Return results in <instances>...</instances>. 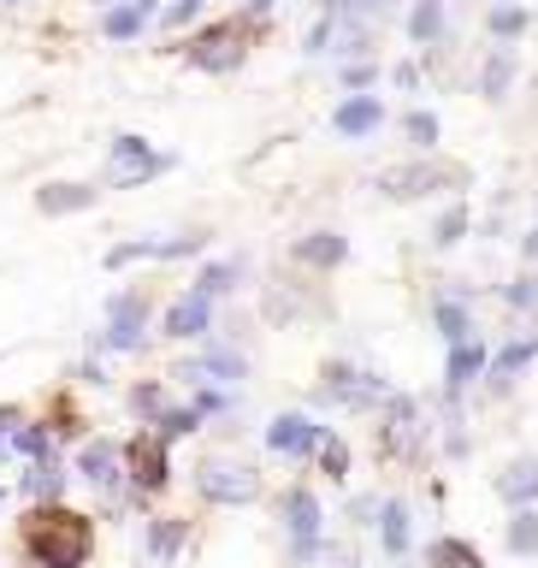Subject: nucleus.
Here are the masks:
<instances>
[{"instance_id": "f257e3e1", "label": "nucleus", "mask_w": 538, "mask_h": 568, "mask_svg": "<svg viewBox=\"0 0 538 568\" xmlns=\"http://www.w3.org/2000/svg\"><path fill=\"white\" fill-rule=\"evenodd\" d=\"M24 550L36 568H90L95 557V521L66 503H36L24 515Z\"/></svg>"}, {"instance_id": "f03ea898", "label": "nucleus", "mask_w": 538, "mask_h": 568, "mask_svg": "<svg viewBox=\"0 0 538 568\" xmlns=\"http://www.w3.org/2000/svg\"><path fill=\"white\" fill-rule=\"evenodd\" d=\"M196 491L220 509H249V503H260V468L231 462V456H208L196 468Z\"/></svg>"}, {"instance_id": "7ed1b4c3", "label": "nucleus", "mask_w": 538, "mask_h": 568, "mask_svg": "<svg viewBox=\"0 0 538 568\" xmlns=\"http://www.w3.org/2000/svg\"><path fill=\"white\" fill-rule=\"evenodd\" d=\"M279 521H284V538H290V563H314L319 557V528H326V515H319V498L308 486H284V498H279Z\"/></svg>"}, {"instance_id": "20e7f679", "label": "nucleus", "mask_w": 538, "mask_h": 568, "mask_svg": "<svg viewBox=\"0 0 538 568\" xmlns=\"http://www.w3.org/2000/svg\"><path fill=\"white\" fill-rule=\"evenodd\" d=\"M397 391L385 385L379 373L349 368V361H326V385H319V403H338V409H385Z\"/></svg>"}, {"instance_id": "39448f33", "label": "nucleus", "mask_w": 538, "mask_h": 568, "mask_svg": "<svg viewBox=\"0 0 538 568\" xmlns=\"http://www.w3.org/2000/svg\"><path fill=\"white\" fill-rule=\"evenodd\" d=\"M149 320H154V302L142 297V290H119V297L107 302V326H101L95 349H113V356L142 349V338H149Z\"/></svg>"}, {"instance_id": "423d86ee", "label": "nucleus", "mask_w": 538, "mask_h": 568, "mask_svg": "<svg viewBox=\"0 0 538 568\" xmlns=\"http://www.w3.org/2000/svg\"><path fill=\"white\" fill-rule=\"evenodd\" d=\"M166 166H172V154H160L149 137H137V130L113 137V149H107V184L113 189H137V184L160 178Z\"/></svg>"}, {"instance_id": "0eeeda50", "label": "nucleus", "mask_w": 538, "mask_h": 568, "mask_svg": "<svg viewBox=\"0 0 538 568\" xmlns=\"http://www.w3.org/2000/svg\"><path fill=\"white\" fill-rule=\"evenodd\" d=\"M125 479L137 491H166L172 486V444L160 439V432H137V439L125 444Z\"/></svg>"}, {"instance_id": "6e6552de", "label": "nucleus", "mask_w": 538, "mask_h": 568, "mask_svg": "<svg viewBox=\"0 0 538 568\" xmlns=\"http://www.w3.org/2000/svg\"><path fill=\"white\" fill-rule=\"evenodd\" d=\"M243 36H249V24L243 19H225V24H208L201 36H190V66L196 71H237L243 66Z\"/></svg>"}, {"instance_id": "1a4fd4ad", "label": "nucleus", "mask_w": 538, "mask_h": 568, "mask_svg": "<svg viewBox=\"0 0 538 568\" xmlns=\"http://www.w3.org/2000/svg\"><path fill=\"white\" fill-rule=\"evenodd\" d=\"M449 178H456V172H449L444 160L420 154V160H409V166H390L385 178H379V189H385L390 201H426V196H444Z\"/></svg>"}, {"instance_id": "9d476101", "label": "nucleus", "mask_w": 538, "mask_h": 568, "mask_svg": "<svg viewBox=\"0 0 538 568\" xmlns=\"http://www.w3.org/2000/svg\"><path fill=\"white\" fill-rule=\"evenodd\" d=\"M208 250V231H184V237H137V243H113L107 255V273L119 267H137V260H184V255H201Z\"/></svg>"}, {"instance_id": "9b49d317", "label": "nucleus", "mask_w": 538, "mask_h": 568, "mask_svg": "<svg viewBox=\"0 0 538 568\" xmlns=\"http://www.w3.org/2000/svg\"><path fill=\"white\" fill-rule=\"evenodd\" d=\"M160 332H166L172 344H196V338H213V302L196 297V290H184V297L166 302V314H160Z\"/></svg>"}, {"instance_id": "f8f14e48", "label": "nucleus", "mask_w": 538, "mask_h": 568, "mask_svg": "<svg viewBox=\"0 0 538 568\" xmlns=\"http://www.w3.org/2000/svg\"><path fill=\"white\" fill-rule=\"evenodd\" d=\"M178 379H190V385H237V379H249V356L231 344H208L196 361H184Z\"/></svg>"}, {"instance_id": "ddd939ff", "label": "nucleus", "mask_w": 538, "mask_h": 568, "mask_svg": "<svg viewBox=\"0 0 538 568\" xmlns=\"http://www.w3.org/2000/svg\"><path fill=\"white\" fill-rule=\"evenodd\" d=\"M420 444H426V420H420V403L414 397H390L385 403V450L402 462L420 456Z\"/></svg>"}, {"instance_id": "4468645a", "label": "nucleus", "mask_w": 538, "mask_h": 568, "mask_svg": "<svg viewBox=\"0 0 538 568\" xmlns=\"http://www.w3.org/2000/svg\"><path fill=\"white\" fill-rule=\"evenodd\" d=\"M260 439H267V450H279V456H302V462H308L314 450H319V439H326V427L308 420V415H296V409H284L267 432H260Z\"/></svg>"}, {"instance_id": "2eb2a0df", "label": "nucleus", "mask_w": 538, "mask_h": 568, "mask_svg": "<svg viewBox=\"0 0 538 568\" xmlns=\"http://www.w3.org/2000/svg\"><path fill=\"white\" fill-rule=\"evenodd\" d=\"M78 479H90L95 491H119L125 486V444L90 439V444L78 450Z\"/></svg>"}, {"instance_id": "dca6fc26", "label": "nucleus", "mask_w": 538, "mask_h": 568, "mask_svg": "<svg viewBox=\"0 0 538 568\" xmlns=\"http://www.w3.org/2000/svg\"><path fill=\"white\" fill-rule=\"evenodd\" d=\"M379 125H385V101L379 95H343L338 107H331V130H338L343 142H367Z\"/></svg>"}, {"instance_id": "f3484780", "label": "nucleus", "mask_w": 538, "mask_h": 568, "mask_svg": "<svg viewBox=\"0 0 538 568\" xmlns=\"http://www.w3.org/2000/svg\"><path fill=\"white\" fill-rule=\"evenodd\" d=\"M432 326H438L444 349L449 344H468L473 338V309H468V285H449L432 297Z\"/></svg>"}, {"instance_id": "a211bd4d", "label": "nucleus", "mask_w": 538, "mask_h": 568, "mask_svg": "<svg viewBox=\"0 0 538 568\" xmlns=\"http://www.w3.org/2000/svg\"><path fill=\"white\" fill-rule=\"evenodd\" d=\"M486 368H491V349L479 344V338L449 344V349H444V397H461L473 379H486Z\"/></svg>"}, {"instance_id": "6ab92c4d", "label": "nucleus", "mask_w": 538, "mask_h": 568, "mask_svg": "<svg viewBox=\"0 0 538 568\" xmlns=\"http://www.w3.org/2000/svg\"><path fill=\"white\" fill-rule=\"evenodd\" d=\"M290 255H296V267H308V273H338L349 260V237L343 231H308V237L290 243Z\"/></svg>"}, {"instance_id": "aec40b11", "label": "nucleus", "mask_w": 538, "mask_h": 568, "mask_svg": "<svg viewBox=\"0 0 538 568\" xmlns=\"http://www.w3.org/2000/svg\"><path fill=\"white\" fill-rule=\"evenodd\" d=\"M373 528H379L385 563H402V557H409V545H414V515H409V503H402V498H385L379 515H373Z\"/></svg>"}, {"instance_id": "412c9836", "label": "nucleus", "mask_w": 538, "mask_h": 568, "mask_svg": "<svg viewBox=\"0 0 538 568\" xmlns=\"http://www.w3.org/2000/svg\"><path fill=\"white\" fill-rule=\"evenodd\" d=\"M95 201H101V189L95 184H42L36 189V213H42V220H66V213H90L95 208Z\"/></svg>"}, {"instance_id": "4be33fe9", "label": "nucleus", "mask_w": 538, "mask_h": 568, "mask_svg": "<svg viewBox=\"0 0 538 568\" xmlns=\"http://www.w3.org/2000/svg\"><path fill=\"white\" fill-rule=\"evenodd\" d=\"M498 498L508 509H538V456H515L498 474Z\"/></svg>"}, {"instance_id": "5701e85b", "label": "nucleus", "mask_w": 538, "mask_h": 568, "mask_svg": "<svg viewBox=\"0 0 538 568\" xmlns=\"http://www.w3.org/2000/svg\"><path fill=\"white\" fill-rule=\"evenodd\" d=\"M533 368V344L527 338H503L498 344V356H491V368H486V379H491V391H498V397H508V391H515V379Z\"/></svg>"}, {"instance_id": "b1692460", "label": "nucleus", "mask_w": 538, "mask_h": 568, "mask_svg": "<svg viewBox=\"0 0 538 568\" xmlns=\"http://www.w3.org/2000/svg\"><path fill=\"white\" fill-rule=\"evenodd\" d=\"M515 71H521V54L515 48H491L486 66H479V95H486V101H508V90H515Z\"/></svg>"}, {"instance_id": "393cba45", "label": "nucleus", "mask_w": 538, "mask_h": 568, "mask_svg": "<svg viewBox=\"0 0 538 568\" xmlns=\"http://www.w3.org/2000/svg\"><path fill=\"white\" fill-rule=\"evenodd\" d=\"M142 538H149V557L160 568H172V563H178V550H184V538H190V521H184V515H154Z\"/></svg>"}, {"instance_id": "a878e982", "label": "nucleus", "mask_w": 538, "mask_h": 568, "mask_svg": "<svg viewBox=\"0 0 538 568\" xmlns=\"http://www.w3.org/2000/svg\"><path fill=\"white\" fill-rule=\"evenodd\" d=\"M444 12H449V0H414V7H409L402 31H409L414 48H432V42L444 36Z\"/></svg>"}, {"instance_id": "bb28decb", "label": "nucleus", "mask_w": 538, "mask_h": 568, "mask_svg": "<svg viewBox=\"0 0 538 568\" xmlns=\"http://www.w3.org/2000/svg\"><path fill=\"white\" fill-rule=\"evenodd\" d=\"M243 285V260H208V267L196 273V297H208V302H220V297H231V290Z\"/></svg>"}, {"instance_id": "cd10ccee", "label": "nucleus", "mask_w": 538, "mask_h": 568, "mask_svg": "<svg viewBox=\"0 0 538 568\" xmlns=\"http://www.w3.org/2000/svg\"><path fill=\"white\" fill-rule=\"evenodd\" d=\"M426 568H486V557H479L468 538L444 533V538H432V545H426Z\"/></svg>"}, {"instance_id": "c85d7f7f", "label": "nucleus", "mask_w": 538, "mask_h": 568, "mask_svg": "<svg viewBox=\"0 0 538 568\" xmlns=\"http://www.w3.org/2000/svg\"><path fill=\"white\" fill-rule=\"evenodd\" d=\"M402 137H409L414 154H432V149H438V137H444L438 113H432V107H409V113H402Z\"/></svg>"}, {"instance_id": "c756f323", "label": "nucleus", "mask_w": 538, "mask_h": 568, "mask_svg": "<svg viewBox=\"0 0 538 568\" xmlns=\"http://www.w3.org/2000/svg\"><path fill=\"white\" fill-rule=\"evenodd\" d=\"M503 550L508 557H538V509H515V515H508Z\"/></svg>"}, {"instance_id": "7c9ffc66", "label": "nucleus", "mask_w": 538, "mask_h": 568, "mask_svg": "<svg viewBox=\"0 0 538 568\" xmlns=\"http://www.w3.org/2000/svg\"><path fill=\"white\" fill-rule=\"evenodd\" d=\"M486 24H491V36H498V48H515V42L527 36V7H521V0H498Z\"/></svg>"}, {"instance_id": "2f4dec72", "label": "nucleus", "mask_w": 538, "mask_h": 568, "mask_svg": "<svg viewBox=\"0 0 538 568\" xmlns=\"http://www.w3.org/2000/svg\"><path fill=\"white\" fill-rule=\"evenodd\" d=\"M24 491H31L36 503H60L66 468H60V462H31V474H24Z\"/></svg>"}, {"instance_id": "473e14b6", "label": "nucleus", "mask_w": 538, "mask_h": 568, "mask_svg": "<svg viewBox=\"0 0 538 568\" xmlns=\"http://www.w3.org/2000/svg\"><path fill=\"white\" fill-rule=\"evenodd\" d=\"M142 24H149V19H142V12L130 7V0H113V7L101 12V36H107V42H130V36H142Z\"/></svg>"}, {"instance_id": "72a5a7b5", "label": "nucleus", "mask_w": 538, "mask_h": 568, "mask_svg": "<svg viewBox=\"0 0 538 568\" xmlns=\"http://www.w3.org/2000/svg\"><path fill=\"white\" fill-rule=\"evenodd\" d=\"M468 225H473L468 201H456V208H444V213H438V225H432V250H456V243L468 237Z\"/></svg>"}, {"instance_id": "f704fd0d", "label": "nucleus", "mask_w": 538, "mask_h": 568, "mask_svg": "<svg viewBox=\"0 0 538 568\" xmlns=\"http://www.w3.org/2000/svg\"><path fill=\"white\" fill-rule=\"evenodd\" d=\"M130 415H137L142 427H154V420L166 415V385H160V379H142V385H130Z\"/></svg>"}, {"instance_id": "c9c22d12", "label": "nucleus", "mask_w": 538, "mask_h": 568, "mask_svg": "<svg viewBox=\"0 0 538 568\" xmlns=\"http://www.w3.org/2000/svg\"><path fill=\"white\" fill-rule=\"evenodd\" d=\"M314 468L326 474V479H349V444L338 439V432H326V439H319V450H314Z\"/></svg>"}, {"instance_id": "e433bc0d", "label": "nucleus", "mask_w": 538, "mask_h": 568, "mask_svg": "<svg viewBox=\"0 0 538 568\" xmlns=\"http://www.w3.org/2000/svg\"><path fill=\"white\" fill-rule=\"evenodd\" d=\"M498 297H503L515 314H533V309H538V273H521V279L498 285Z\"/></svg>"}, {"instance_id": "4c0bfd02", "label": "nucleus", "mask_w": 538, "mask_h": 568, "mask_svg": "<svg viewBox=\"0 0 538 568\" xmlns=\"http://www.w3.org/2000/svg\"><path fill=\"white\" fill-rule=\"evenodd\" d=\"M154 432H160L166 444H178V439H190V432H201V415H196V409H166V415L154 420Z\"/></svg>"}, {"instance_id": "58836bf2", "label": "nucleus", "mask_w": 538, "mask_h": 568, "mask_svg": "<svg viewBox=\"0 0 538 568\" xmlns=\"http://www.w3.org/2000/svg\"><path fill=\"white\" fill-rule=\"evenodd\" d=\"M208 7H213V0H172V7L160 12V24H166V31H184V24H190V19H201Z\"/></svg>"}, {"instance_id": "ea45409f", "label": "nucleus", "mask_w": 538, "mask_h": 568, "mask_svg": "<svg viewBox=\"0 0 538 568\" xmlns=\"http://www.w3.org/2000/svg\"><path fill=\"white\" fill-rule=\"evenodd\" d=\"M338 78H343V90H349V95H367V90H373V78H379V66H367V60L355 66V60H349V66L338 71Z\"/></svg>"}, {"instance_id": "a19ab883", "label": "nucleus", "mask_w": 538, "mask_h": 568, "mask_svg": "<svg viewBox=\"0 0 538 568\" xmlns=\"http://www.w3.org/2000/svg\"><path fill=\"white\" fill-rule=\"evenodd\" d=\"M390 7H397V0H349V19H355V24H379Z\"/></svg>"}, {"instance_id": "79ce46f5", "label": "nucleus", "mask_w": 538, "mask_h": 568, "mask_svg": "<svg viewBox=\"0 0 538 568\" xmlns=\"http://www.w3.org/2000/svg\"><path fill=\"white\" fill-rule=\"evenodd\" d=\"M390 83L414 95V90H420V66H414V60H397V66H390Z\"/></svg>"}, {"instance_id": "37998d69", "label": "nucleus", "mask_w": 538, "mask_h": 568, "mask_svg": "<svg viewBox=\"0 0 538 568\" xmlns=\"http://www.w3.org/2000/svg\"><path fill=\"white\" fill-rule=\"evenodd\" d=\"M521 255H527V267L538 273V220H533V231H527V243H521Z\"/></svg>"}, {"instance_id": "c03bdc74", "label": "nucleus", "mask_w": 538, "mask_h": 568, "mask_svg": "<svg viewBox=\"0 0 538 568\" xmlns=\"http://www.w3.org/2000/svg\"><path fill=\"white\" fill-rule=\"evenodd\" d=\"M243 7H249V19H267V12L279 7V0H243Z\"/></svg>"}, {"instance_id": "a18cd8bd", "label": "nucleus", "mask_w": 538, "mask_h": 568, "mask_svg": "<svg viewBox=\"0 0 538 568\" xmlns=\"http://www.w3.org/2000/svg\"><path fill=\"white\" fill-rule=\"evenodd\" d=\"M130 7H137L142 19H154V12H160V0H130Z\"/></svg>"}, {"instance_id": "49530a36", "label": "nucleus", "mask_w": 538, "mask_h": 568, "mask_svg": "<svg viewBox=\"0 0 538 568\" xmlns=\"http://www.w3.org/2000/svg\"><path fill=\"white\" fill-rule=\"evenodd\" d=\"M527 344H533V356H538V332H533V338H527Z\"/></svg>"}, {"instance_id": "de8ad7c7", "label": "nucleus", "mask_w": 538, "mask_h": 568, "mask_svg": "<svg viewBox=\"0 0 538 568\" xmlns=\"http://www.w3.org/2000/svg\"><path fill=\"white\" fill-rule=\"evenodd\" d=\"M0 7H19V0H0Z\"/></svg>"}]
</instances>
